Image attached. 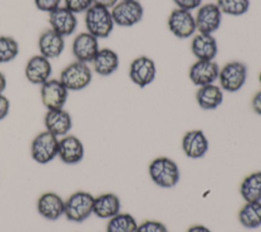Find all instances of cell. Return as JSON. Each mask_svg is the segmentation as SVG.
<instances>
[{"instance_id":"34","label":"cell","mask_w":261,"mask_h":232,"mask_svg":"<svg viewBox=\"0 0 261 232\" xmlns=\"http://www.w3.org/2000/svg\"><path fill=\"white\" fill-rule=\"evenodd\" d=\"M10 110V102L9 100L2 94L0 95V121L5 119Z\"/></svg>"},{"instance_id":"35","label":"cell","mask_w":261,"mask_h":232,"mask_svg":"<svg viewBox=\"0 0 261 232\" xmlns=\"http://www.w3.org/2000/svg\"><path fill=\"white\" fill-rule=\"evenodd\" d=\"M251 107L253 109V111L257 114L261 116V91L257 92L254 97L252 98V102H251Z\"/></svg>"},{"instance_id":"25","label":"cell","mask_w":261,"mask_h":232,"mask_svg":"<svg viewBox=\"0 0 261 232\" xmlns=\"http://www.w3.org/2000/svg\"><path fill=\"white\" fill-rule=\"evenodd\" d=\"M240 194L246 202L261 201V171L252 172L243 179Z\"/></svg>"},{"instance_id":"26","label":"cell","mask_w":261,"mask_h":232,"mask_svg":"<svg viewBox=\"0 0 261 232\" xmlns=\"http://www.w3.org/2000/svg\"><path fill=\"white\" fill-rule=\"evenodd\" d=\"M238 219L247 229H256L261 226V201L246 202L240 210Z\"/></svg>"},{"instance_id":"9","label":"cell","mask_w":261,"mask_h":232,"mask_svg":"<svg viewBox=\"0 0 261 232\" xmlns=\"http://www.w3.org/2000/svg\"><path fill=\"white\" fill-rule=\"evenodd\" d=\"M167 27L175 38L180 40L190 39L197 32L195 15L191 11L175 8L168 15Z\"/></svg>"},{"instance_id":"14","label":"cell","mask_w":261,"mask_h":232,"mask_svg":"<svg viewBox=\"0 0 261 232\" xmlns=\"http://www.w3.org/2000/svg\"><path fill=\"white\" fill-rule=\"evenodd\" d=\"M99 49V40L88 32L76 35L71 45V52L75 60L87 64L93 61Z\"/></svg>"},{"instance_id":"24","label":"cell","mask_w":261,"mask_h":232,"mask_svg":"<svg viewBox=\"0 0 261 232\" xmlns=\"http://www.w3.org/2000/svg\"><path fill=\"white\" fill-rule=\"evenodd\" d=\"M120 198L113 192H105L94 198L93 214L100 219H110L120 213Z\"/></svg>"},{"instance_id":"11","label":"cell","mask_w":261,"mask_h":232,"mask_svg":"<svg viewBox=\"0 0 261 232\" xmlns=\"http://www.w3.org/2000/svg\"><path fill=\"white\" fill-rule=\"evenodd\" d=\"M68 92L59 79L50 78L41 85V101L47 110L62 109L66 104Z\"/></svg>"},{"instance_id":"12","label":"cell","mask_w":261,"mask_h":232,"mask_svg":"<svg viewBox=\"0 0 261 232\" xmlns=\"http://www.w3.org/2000/svg\"><path fill=\"white\" fill-rule=\"evenodd\" d=\"M219 69L215 60H196L189 69V78L198 88L215 83L218 79Z\"/></svg>"},{"instance_id":"10","label":"cell","mask_w":261,"mask_h":232,"mask_svg":"<svg viewBox=\"0 0 261 232\" xmlns=\"http://www.w3.org/2000/svg\"><path fill=\"white\" fill-rule=\"evenodd\" d=\"M222 12L216 3H206L197 9L195 15L197 31L202 34L214 35L222 21Z\"/></svg>"},{"instance_id":"15","label":"cell","mask_w":261,"mask_h":232,"mask_svg":"<svg viewBox=\"0 0 261 232\" xmlns=\"http://www.w3.org/2000/svg\"><path fill=\"white\" fill-rule=\"evenodd\" d=\"M85 156V148L82 140L72 134H66L59 138L58 158L67 165L80 163Z\"/></svg>"},{"instance_id":"39","label":"cell","mask_w":261,"mask_h":232,"mask_svg":"<svg viewBox=\"0 0 261 232\" xmlns=\"http://www.w3.org/2000/svg\"><path fill=\"white\" fill-rule=\"evenodd\" d=\"M258 79H259V82H260V84H261V72L259 73V77H258Z\"/></svg>"},{"instance_id":"23","label":"cell","mask_w":261,"mask_h":232,"mask_svg":"<svg viewBox=\"0 0 261 232\" xmlns=\"http://www.w3.org/2000/svg\"><path fill=\"white\" fill-rule=\"evenodd\" d=\"M224 100V92L216 84L211 83L198 88L196 92V101L198 106L206 111L217 109Z\"/></svg>"},{"instance_id":"31","label":"cell","mask_w":261,"mask_h":232,"mask_svg":"<svg viewBox=\"0 0 261 232\" xmlns=\"http://www.w3.org/2000/svg\"><path fill=\"white\" fill-rule=\"evenodd\" d=\"M93 5V0H64V6L74 14L86 12Z\"/></svg>"},{"instance_id":"40","label":"cell","mask_w":261,"mask_h":232,"mask_svg":"<svg viewBox=\"0 0 261 232\" xmlns=\"http://www.w3.org/2000/svg\"><path fill=\"white\" fill-rule=\"evenodd\" d=\"M216 1H217V0H216Z\"/></svg>"},{"instance_id":"4","label":"cell","mask_w":261,"mask_h":232,"mask_svg":"<svg viewBox=\"0 0 261 232\" xmlns=\"http://www.w3.org/2000/svg\"><path fill=\"white\" fill-rule=\"evenodd\" d=\"M94 198L90 192L79 190L73 192L65 200L64 216L74 223H82L93 214Z\"/></svg>"},{"instance_id":"16","label":"cell","mask_w":261,"mask_h":232,"mask_svg":"<svg viewBox=\"0 0 261 232\" xmlns=\"http://www.w3.org/2000/svg\"><path fill=\"white\" fill-rule=\"evenodd\" d=\"M50 28L62 37H68L74 33L77 26V18L73 12L65 6L58 7L49 13Z\"/></svg>"},{"instance_id":"32","label":"cell","mask_w":261,"mask_h":232,"mask_svg":"<svg viewBox=\"0 0 261 232\" xmlns=\"http://www.w3.org/2000/svg\"><path fill=\"white\" fill-rule=\"evenodd\" d=\"M61 0H35L37 9L43 12L50 13L60 6Z\"/></svg>"},{"instance_id":"20","label":"cell","mask_w":261,"mask_h":232,"mask_svg":"<svg viewBox=\"0 0 261 232\" xmlns=\"http://www.w3.org/2000/svg\"><path fill=\"white\" fill-rule=\"evenodd\" d=\"M191 52L197 60H214L218 54V44L215 37L198 33L192 38Z\"/></svg>"},{"instance_id":"6","label":"cell","mask_w":261,"mask_h":232,"mask_svg":"<svg viewBox=\"0 0 261 232\" xmlns=\"http://www.w3.org/2000/svg\"><path fill=\"white\" fill-rule=\"evenodd\" d=\"M115 25L132 27L143 20L144 7L138 0H120L111 9Z\"/></svg>"},{"instance_id":"38","label":"cell","mask_w":261,"mask_h":232,"mask_svg":"<svg viewBox=\"0 0 261 232\" xmlns=\"http://www.w3.org/2000/svg\"><path fill=\"white\" fill-rule=\"evenodd\" d=\"M6 85H7L6 77H5V75L0 71V95L3 94V92H4L5 89H6Z\"/></svg>"},{"instance_id":"2","label":"cell","mask_w":261,"mask_h":232,"mask_svg":"<svg viewBox=\"0 0 261 232\" xmlns=\"http://www.w3.org/2000/svg\"><path fill=\"white\" fill-rule=\"evenodd\" d=\"M85 25L89 34L100 40L108 38L115 24L110 9L93 4L85 12Z\"/></svg>"},{"instance_id":"21","label":"cell","mask_w":261,"mask_h":232,"mask_svg":"<svg viewBox=\"0 0 261 232\" xmlns=\"http://www.w3.org/2000/svg\"><path fill=\"white\" fill-rule=\"evenodd\" d=\"M38 48L40 55L45 58L49 60L58 58L65 48L64 37L60 36L53 30L48 28L39 37Z\"/></svg>"},{"instance_id":"27","label":"cell","mask_w":261,"mask_h":232,"mask_svg":"<svg viewBox=\"0 0 261 232\" xmlns=\"http://www.w3.org/2000/svg\"><path fill=\"white\" fill-rule=\"evenodd\" d=\"M137 228L138 222L136 218L129 213L120 212L108 219L106 232H136Z\"/></svg>"},{"instance_id":"1","label":"cell","mask_w":261,"mask_h":232,"mask_svg":"<svg viewBox=\"0 0 261 232\" xmlns=\"http://www.w3.org/2000/svg\"><path fill=\"white\" fill-rule=\"evenodd\" d=\"M148 173L153 183L161 188H172L180 179L178 165L168 157L153 159L149 164Z\"/></svg>"},{"instance_id":"30","label":"cell","mask_w":261,"mask_h":232,"mask_svg":"<svg viewBox=\"0 0 261 232\" xmlns=\"http://www.w3.org/2000/svg\"><path fill=\"white\" fill-rule=\"evenodd\" d=\"M136 232H168V229L160 221L147 220L138 224Z\"/></svg>"},{"instance_id":"18","label":"cell","mask_w":261,"mask_h":232,"mask_svg":"<svg viewBox=\"0 0 261 232\" xmlns=\"http://www.w3.org/2000/svg\"><path fill=\"white\" fill-rule=\"evenodd\" d=\"M65 200L55 192L47 191L40 195L37 201V211L43 218L55 221L64 216Z\"/></svg>"},{"instance_id":"37","label":"cell","mask_w":261,"mask_h":232,"mask_svg":"<svg viewBox=\"0 0 261 232\" xmlns=\"http://www.w3.org/2000/svg\"><path fill=\"white\" fill-rule=\"evenodd\" d=\"M187 232H212L208 227L201 225V224H196L191 226Z\"/></svg>"},{"instance_id":"5","label":"cell","mask_w":261,"mask_h":232,"mask_svg":"<svg viewBox=\"0 0 261 232\" xmlns=\"http://www.w3.org/2000/svg\"><path fill=\"white\" fill-rule=\"evenodd\" d=\"M93 72L87 63L74 61L65 66L59 76V80L68 91H82L92 81Z\"/></svg>"},{"instance_id":"22","label":"cell","mask_w":261,"mask_h":232,"mask_svg":"<svg viewBox=\"0 0 261 232\" xmlns=\"http://www.w3.org/2000/svg\"><path fill=\"white\" fill-rule=\"evenodd\" d=\"M119 56L110 48H100L92 63L93 70L100 76H109L119 67Z\"/></svg>"},{"instance_id":"28","label":"cell","mask_w":261,"mask_h":232,"mask_svg":"<svg viewBox=\"0 0 261 232\" xmlns=\"http://www.w3.org/2000/svg\"><path fill=\"white\" fill-rule=\"evenodd\" d=\"M216 4L222 14L228 16H242L250 8V0H217Z\"/></svg>"},{"instance_id":"29","label":"cell","mask_w":261,"mask_h":232,"mask_svg":"<svg viewBox=\"0 0 261 232\" xmlns=\"http://www.w3.org/2000/svg\"><path fill=\"white\" fill-rule=\"evenodd\" d=\"M19 53L17 41L10 36H0V63L13 61Z\"/></svg>"},{"instance_id":"19","label":"cell","mask_w":261,"mask_h":232,"mask_svg":"<svg viewBox=\"0 0 261 232\" xmlns=\"http://www.w3.org/2000/svg\"><path fill=\"white\" fill-rule=\"evenodd\" d=\"M44 125L47 131L59 138L69 132L72 127V119L63 108L48 110L44 117Z\"/></svg>"},{"instance_id":"36","label":"cell","mask_w":261,"mask_h":232,"mask_svg":"<svg viewBox=\"0 0 261 232\" xmlns=\"http://www.w3.org/2000/svg\"><path fill=\"white\" fill-rule=\"evenodd\" d=\"M117 2L118 0H93L94 5H99L108 9H111Z\"/></svg>"},{"instance_id":"33","label":"cell","mask_w":261,"mask_h":232,"mask_svg":"<svg viewBox=\"0 0 261 232\" xmlns=\"http://www.w3.org/2000/svg\"><path fill=\"white\" fill-rule=\"evenodd\" d=\"M203 0H172V2L175 4L176 8L193 11L195 9H198L202 5Z\"/></svg>"},{"instance_id":"17","label":"cell","mask_w":261,"mask_h":232,"mask_svg":"<svg viewBox=\"0 0 261 232\" xmlns=\"http://www.w3.org/2000/svg\"><path fill=\"white\" fill-rule=\"evenodd\" d=\"M52 73V65L49 59L42 55L31 57L24 67L25 78L33 84L42 85L50 79Z\"/></svg>"},{"instance_id":"8","label":"cell","mask_w":261,"mask_h":232,"mask_svg":"<svg viewBox=\"0 0 261 232\" xmlns=\"http://www.w3.org/2000/svg\"><path fill=\"white\" fill-rule=\"evenodd\" d=\"M157 66L153 59L146 55L135 58L128 67V77L140 89L150 85L156 78Z\"/></svg>"},{"instance_id":"7","label":"cell","mask_w":261,"mask_h":232,"mask_svg":"<svg viewBox=\"0 0 261 232\" xmlns=\"http://www.w3.org/2000/svg\"><path fill=\"white\" fill-rule=\"evenodd\" d=\"M59 138L45 130L38 133L31 143V156L39 164H48L58 156Z\"/></svg>"},{"instance_id":"3","label":"cell","mask_w":261,"mask_h":232,"mask_svg":"<svg viewBox=\"0 0 261 232\" xmlns=\"http://www.w3.org/2000/svg\"><path fill=\"white\" fill-rule=\"evenodd\" d=\"M247 78V65L241 61H229L219 69L217 80L223 92L237 93L245 85Z\"/></svg>"},{"instance_id":"13","label":"cell","mask_w":261,"mask_h":232,"mask_svg":"<svg viewBox=\"0 0 261 232\" xmlns=\"http://www.w3.org/2000/svg\"><path fill=\"white\" fill-rule=\"evenodd\" d=\"M181 150L188 158L193 160L205 157L209 151V140L205 132L201 129L187 131L181 138Z\"/></svg>"}]
</instances>
